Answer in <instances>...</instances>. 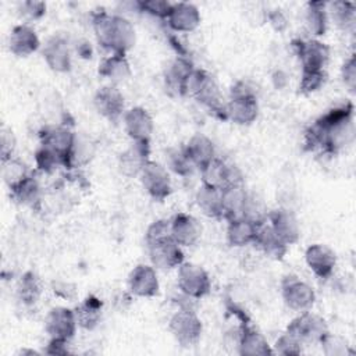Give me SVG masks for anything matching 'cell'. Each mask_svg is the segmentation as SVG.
Segmentation results:
<instances>
[{"label":"cell","instance_id":"ab89813d","mask_svg":"<svg viewBox=\"0 0 356 356\" xmlns=\"http://www.w3.org/2000/svg\"><path fill=\"white\" fill-rule=\"evenodd\" d=\"M303 346L305 345L286 330L275 339L274 345H271L273 353L282 356H298L303 352Z\"/></svg>","mask_w":356,"mask_h":356},{"label":"cell","instance_id":"bcb514c9","mask_svg":"<svg viewBox=\"0 0 356 356\" xmlns=\"http://www.w3.org/2000/svg\"><path fill=\"white\" fill-rule=\"evenodd\" d=\"M170 220H165V218H160V220H156L153 221L147 229H146V234H145V242H152V241H156V239H160V238H164V236H170Z\"/></svg>","mask_w":356,"mask_h":356},{"label":"cell","instance_id":"ffe728a7","mask_svg":"<svg viewBox=\"0 0 356 356\" xmlns=\"http://www.w3.org/2000/svg\"><path fill=\"white\" fill-rule=\"evenodd\" d=\"M236 346L239 355L249 356H267L274 355L273 348L266 339V337L249 321L243 320L242 325L238 331Z\"/></svg>","mask_w":356,"mask_h":356},{"label":"cell","instance_id":"ba28073f","mask_svg":"<svg viewBox=\"0 0 356 356\" xmlns=\"http://www.w3.org/2000/svg\"><path fill=\"white\" fill-rule=\"evenodd\" d=\"M76 134L67 125H49L39 134L40 146L58 156L71 168V154Z\"/></svg>","mask_w":356,"mask_h":356},{"label":"cell","instance_id":"484cf974","mask_svg":"<svg viewBox=\"0 0 356 356\" xmlns=\"http://www.w3.org/2000/svg\"><path fill=\"white\" fill-rule=\"evenodd\" d=\"M263 224V222H261ZM260 224L246 217H236L228 220L227 242L232 248H245L253 245Z\"/></svg>","mask_w":356,"mask_h":356},{"label":"cell","instance_id":"d6986e66","mask_svg":"<svg viewBox=\"0 0 356 356\" xmlns=\"http://www.w3.org/2000/svg\"><path fill=\"white\" fill-rule=\"evenodd\" d=\"M164 22L174 32L189 33L200 25L202 15L199 8L193 3L178 1L171 4V8Z\"/></svg>","mask_w":356,"mask_h":356},{"label":"cell","instance_id":"ac0fdd59","mask_svg":"<svg viewBox=\"0 0 356 356\" xmlns=\"http://www.w3.org/2000/svg\"><path fill=\"white\" fill-rule=\"evenodd\" d=\"M42 56L46 65L58 74H65L72 67V56L68 40L61 35L47 39L42 47Z\"/></svg>","mask_w":356,"mask_h":356},{"label":"cell","instance_id":"8fae6325","mask_svg":"<svg viewBox=\"0 0 356 356\" xmlns=\"http://www.w3.org/2000/svg\"><path fill=\"white\" fill-rule=\"evenodd\" d=\"M150 264L157 270L178 268L185 261V253L171 235L146 243Z\"/></svg>","mask_w":356,"mask_h":356},{"label":"cell","instance_id":"7dc6e473","mask_svg":"<svg viewBox=\"0 0 356 356\" xmlns=\"http://www.w3.org/2000/svg\"><path fill=\"white\" fill-rule=\"evenodd\" d=\"M341 76H342L345 86L349 89V92L355 93V88H356V57H355V54H352L342 64Z\"/></svg>","mask_w":356,"mask_h":356},{"label":"cell","instance_id":"3957f363","mask_svg":"<svg viewBox=\"0 0 356 356\" xmlns=\"http://www.w3.org/2000/svg\"><path fill=\"white\" fill-rule=\"evenodd\" d=\"M182 96H191L204 106L214 117L227 120L225 103L217 81L203 68H193L186 76L182 88Z\"/></svg>","mask_w":356,"mask_h":356},{"label":"cell","instance_id":"e575fe53","mask_svg":"<svg viewBox=\"0 0 356 356\" xmlns=\"http://www.w3.org/2000/svg\"><path fill=\"white\" fill-rule=\"evenodd\" d=\"M195 68V65L192 64V61L179 54L177 56L167 67L165 72H164V81H165V86L172 90L177 95L182 96V88H184V82L186 79V76L191 74V71Z\"/></svg>","mask_w":356,"mask_h":356},{"label":"cell","instance_id":"4dcf8cb0","mask_svg":"<svg viewBox=\"0 0 356 356\" xmlns=\"http://www.w3.org/2000/svg\"><path fill=\"white\" fill-rule=\"evenodd\" d=\"M74 312H75L78 327L86 331H92L102 321L103 303L95 295H88L81 303L75 306Z\"/></svg>","mask_w":356,"mask_h":356},{"label":"cell","instance_id":"d6a6232c","mask_svg":"<svg viewBox=\"0 0 356 356\" xmlns=\"http://www.w3.org/2000/svg\"><path fill=\"white\" fill-rule=\"evenodd\" d=\"M99 74L107 78L111 85L127 81L131 76V65L127 56L110 53L100 61Z\"/></svg>","mask_w":356,"mask_h":356},{"label":"cell","instance_id":"7bdbcfd3","mask_svg":"<svg viewBox=\"0 0 356 356\" xmlns=\"http://www.w3.org/2000/svg\"><path fill=\"white\" fill-rule=\"evenodd\" d=\"M318 345H321V349L327 356H345L352 353L346 341L331 332H328Z\"/></svg>","mask_w":356,"mask_h":356},{"label":"cell","instance_id":"f907efd6","mask_svg":"<svg viewBox=\"0 0 356 356\" xmlns=\"http://www.w3.org/2000/svg\"><path fill=\"white\" fill-rule=\"evenodd\" d=\"M26 353H29V355H38L39 352H36V350H33V349H21V350H18V355H26Z\"/></svg>","mask_w":356,"mask_h":356},{"label":"cell","instance_id":"d590c367","mask_svg":"<svg viewBox=\"0 0 356 356\" xmlns=\"http://www.w3.org/2000/svg\"><path fill=\"white\" fill-rule=\"evenodd\" d=\"M43 286L40 278L33 271H26L21 275L17 284L18 300L25 306L35 305L42 295Z\"/></svg>","mask_w":356,"mask_h":356},{"label":"cell","instance_id":"60d3db41","mask_svg":"<svg viewBox=\"0 0 356 356\" xmlns=\"http://www.w3.org/2000/svg\"><path fill=\"white\" fill-rule=\"evenodd\" d=\"M328 6H331V10L328 11L332 13V17L338 26L348 29L355 25L356 11H355V4L352 1H335Z\"/></svg>","mask_w":356,"mask_h":356},{"label":"cell","instance_id":"9c48e42d","mask_svg":"<svg viewBox=\"0 0 356 356\" xmlns=\"http://www.w3.org/2000/svg\"><path fill=\"white\" fill-rule=\"evenodd\" d=\"M286 331L293 334L303 345H318L330 332V328L327 321L321 316L309 310L299 313L288 324Z\"/></svg>","mask_w":356,"mask_h":356},{"label":"cell","instance_id":"603a6c76","mask_svg":"<svg viewBox=\"0 0 356 356\" xmlns=\"http://www.w3.org/2000/svg\"><path fill=\"white\" fill-rule=\"evenodd\" d=\"M266 222L288 246L296 243L300 238V225L298 218L288 209L278 207L273 211H268Z\"/></svg>","mask_w":356,"mask_h":356},{"label":"cell","instance_id":"4fadbf2b","mask_svg":"<svg viewBox=\"0 0 356 356\" xmlns=\"http://www.w3.org/2000/svg\"><path fill=\"white\" fill-rule=\"evenodd\" d=\"M292 47L300 61L302 70H325L330 61V47L316 39H295Z\"/></svg>","mask_w":356,"mask_h":356},{"label":"cell","instance_id":"f35d334b","mask_svg":"<svg viewBox=\"0 0 356 356\" xmlns=\"http://www.w3.org/2000/svg\"><path fill=\"white\" fill-rule=\"evenodd\" d=\"M325 70H302L299 81V92L303 95H310L320 90L327 82Z\"/></svg>","mask_w":356,"mask_h":356},{"label":"cell","instance_id":"5b68a950","mask_svg":"<svg viewBox=\"0 0 356 356\" xmlns=\"http://www.w3.org/2000/svg\"><path fill=\"white\" fill-rule=\"evenodd\" d=\"M172 338L184 348L196 345L203 332V323L197 313L189 306L179 307L168 321Z\"/></svg>","mask_w":356,"mask_h":356},{"label":"cell","instance_id":"836d02e7","mask_svg":"<svg viewBox=\"0 0 356 356\" xmlns=\"http://www.w3.org/2000/svg\"><path fill=\"white\" fill-rule=\"evenodd\" d=\"M305 26L316 39L325 35L328 28V3L309 1L305 10Z\"/></svg>","mask_w":356,"mask_h":356},{"label":"cell","instance_id":"681fc988","mask_svg":"<svg viewBox=\"0 0 356 356\" xmlns=\"http://www.w3.org/2000/svg\"><path fill=\"white\" fill-rule=\"evenodd\" d=\"M267 19H268V22L271 24V26H273L275 31H278V32L285 31V28L288 26V19H286V17L284 15V13L280 11V10H273V11H270V13L267 14Z\"/></svg>","mask_w":356,"mask_h":356},{"label":"cell","instance_id":"6da1fadb","mask_svg":"<svg viewBox=\"0 0 356 356\" xmlns=\"http://www.w3.org/2000/svg\"><path fill=\"white\" fill-rule=\"evenodd\" d=\"M353 106L345 103L328 110L318 117L305 132V146L309 150H320L337 154L355 140Z\"/></svg>","mask_w":356,"mask_h":356},{"label":"cell","instance_id":"277c9868","mask_svg":"<svg viewBox=\"0 0 356 356\" xmlns=\"http://www.w3.org/2000/svg\"><path fill=\"white\" fill-rule=\"evenodd\" d=\"M227 120L236 125H250L259 117V102L254 89L246 81H236L225 103Z\"/></svg>","mask_w":356,"mask_h":356},{"label":"cell","instance_id":"7a4b0ae2","mask_svg":"<svg viewBox=\"0 0 356 356\" xmlns=\"http://www.w3.org/2000/svg\"><path fill=\"white\" fill-rule=\"evenodd\" d=\"M90 19L97 43L110 53L127 56L135 46V26L125 15L97 10L92 13Z\"/></svg>","mask_w":356,"mask_h":356},{"label":"cell","instance_id":"30bf717a","mask_svg":"<svg viewBox=\"0 0 356 356\" xmlns=\"http://www.w3.org/2000/svg\"><path fill=\"white\" fill-rule=\"evenodd\" d=\"M139 179L145 192L156 202L165 200L172 192V182L167 167L163 164L149 160L142 171Z\"/></svg>","mask_w":356,"mask_h":356},{"label":"cell","instance_id":"e0dca14e","mask_svg":"<svg viewBox=\"0 0 356 356\" xmlns=\"http://www.w3.org/2000/svg\"><path fill=\"white\" fill-rule=\"evenodd\" d=\"M122 124L131 140L150 142L154 131V121L145 107L135 106L125 110L122 115Z\"/></svg>","mask_w":356,"mask_h":356},{"label":"cell","instance_id":"1f68e13d","mask_svg":"<svg viewBox=\"0 0 356 356\" xmlns=\"http://www.w3.org/2000/svg\"><path fill=\"white\" fill-rule=\"evenodd\" d=\"M196 206L210 218H222V192L220 188L202 184L195 193Z\"/></svg>","mask_w":356,"mask_h":356},{"label":"cell","instance_id":"74e56055","mask_svg":"<svg viewBox=\"0 0 356 356\" xmlns=\"http://www.w3.org/2000/svg\"><path fill=\"white\" fill-rule=\"evenodd\" d=\"M167 167L179 177H188L196 168L186 156L184 146L179 149H170L167 153Z\"/></svg>","mask_w":356,"mask_h":356},{"label":"cell","instance_id":"d4e9b609","mask_svg":"<svg viewBox=\"0 0 356 356\" xmlns=\"http://www.w3.org/2000/svg\"><path fill=\"white\" fill-rule=\"evenodd\" d=\"M150 160V142H134L120 154L118 167L127 177H139L145 164Z\"/></svg>","mask_w":356,"mask_h":356},{"label":"cell","instance_id":"8992f818","mask_svg":"<svg viewBox=\"0 0 356 356\" xmlns=\"http://www.w3.org/2000/svg\"><path fill=\"white\" fill-rule=\"evenodd\" d=\"M177 285L185 298L197 300L209 295L211 289V280L209 273L200 264L184 261L177 268Z\"/></svg>","mask_w":356,"mask_h":356},{"label":"cell","instance_id":"cb8c5ba5","mask_svg":"<svg viewBox=\"0 0 356 356\" xmlns=\"http://www.w3.org/2000/svg\"><path fill=\"white\" fill-rule=\"evenodd\" d=\"M40 39L36 31L26 22L15 25L8 35V49L17 57H28L38 51Z\"/></svg>","mask_w":356,"mask_h":356},{"label":"cell","instance_id":"ee69618b","mask_svg":"<svg viewBox=\"0 0 356 356\" xmlns=\"http://www.w3.org/2000/svg\"><path fill=\"white\" fill-rule=\"evenodd\" d=\"M46 3L36 0H26L18 4V14L28 22H33L40 19L46 14Z\"/></svg>","mask_w":356,"mask_h":356},{"label":"cell","instance_id":"c3c4849f","mask_svg":"<svg viewBox=\"0 0 356 356\" xmlns=\"http://www.w3.org/2000/svg\"><path fill=\"white\" fill-rule=\"evenodd\" d=\"M70 342L71 341H64V339H54V338H49V342L44 348V353L47 355H68L71 353L70 350Z\"/></svg>","mask_w":356,"mask_h":356},{"label":"cell","instance_id":"9a60e30c","mask_svg":"<svg viewBox=\"0 0 356 356\" xmlns=\"http://www.w3.org/2000/svg\"><path fill=\"white\" fill-rule=\"evenodd\" d=\"M128 291L136 298H154L160 292V281L157 268L152 264L140 263L128 274Z\"/></svg>","mask_w":356,"mask_h":356},{"label":"cell","instance_id":"83f0119b","mask_svg":"<svg viewBox=\"0 0 356 356\" xmlns=\"http://www.w3.org/2000/svg\"><path fill=\"white\" fill-rule=\"evenodd\" d=\"M222 192V218L227 221L231 218L242 217L249 193L245 189L243 184H235V185H228L221 189Z\"/></svg>","mask_w":356,"mask_h":356},{"label":"cell","instance_id":"7402d4cb","mask_svg":"<svg viewBox=\"0 0 356 356\" xmlns=\"http://www.w3.org/2000/svg\"><path fill=\"white\" fill-rule=\"evenodd\" d=\"M202 225L188 213H177L170 220L171 238L182 248L195 246L202 238Z\"/></svg>","mask_w":356,"mask_h":356},{"label":"cell","instance_id":"7c38bea8","mask_svg":"<svg viewBox=\"0 0 356 356\" xmlns=\"http://www.w3.org/2000/svg\"><path fill=\"white\" fill-rule=\"evenodd\" d=\"M202 184L210 185L214 188H225L228 185L243 184L242 172L234 164L227 163L221 157L216 156L207 164L199 168Z\"/></svg>","mask_w":356,"mask_h":356},{"label":"cell","instance_id":"f546056e","mask_svg":"<svg viewBox=\"0 0 356 356\" xmlns=\"http://www.w3.org/2000/svg\"><path fill=\"white\" fill-rule=\"evenodd\" d=\"M8 191L11 199L21 206L36 209L42 202V186L32 174L25 177L21 182Z\"/></svg>","mask_w":356,"mask_h":356},{"label":"cell","instance_id":"52a82bcc","mask_svg":"<svg viewBox=\"0 0 356 356\" xmlns=\"http://www.w3.org/2000/svg\"><path fill=\"white\" fill-rule=\"evenodd\" d=\"M281 298L288 309L298 313L312 310L316 303L313 286L292 274L285 275L281 281Z\"/></svg>","mask_w":356,"mask_h":356},{"label":"cell","instance_id":"5bb4252c","mask_svg":"<svg viewBox=\"0 0 356 356\" xmlns=\"http://www.w3.org/2000/svg\"><path fill=\"white\" fill-rule=\"evenodd\" d=\"M78 323L74 309L65 306L51 307L44 318V331L49 338L71 341L76 334Z\"/></svg>","mask_w":356,"mask_h":356},{"label":"cell","instance_id":"8d00e7d4","mask_svg":"<svg viewBox=\"0 0 356 356\" xmlns=\"http://www.w3.org/2000/svg\"><path fill=\"white\" fill-rule=\"evenodd\" d=\"M31 172L26 168L25 163H22L21 160H18L15 157L1 161V177L8 189L15 186L18 182H21Z\"/></svg>","mask_w":356,"mask_h":356},{"label":"cell","instance_id":"4316f807","mask_svg":"<svg viewBox=\"0 0 356 356\" xmlns=\"http://www.w3.org/2000/svg\"><path fill=\"white\" fill-rule=\"evenodd\" d=\"M184 150L196 168L203 167L217 156L213 140L203 134L192 135L184 145Z\"/></svg>","mask_w":356,"mask_h":356},{"label":"cell","instance_id":"f1b7e54d","mask_svg":"<svg viewBox=\"0 0 356 356\" xmlns=\"http://www.w3.org/2000/svg\"><path fill=\"white\" fill-rule=\"evenodd\" d=\"M257 246L268 259L273 260H281L288 252V245L271 229V227L264 221L260 224L256 241L253 243Z\"/></svg>","mask_w":356,"mask_h":356},{"label":"cell","instance_id":"f6af8a7d","mask_svg":"<svg viewBox=\"0 0 356 356\" xmlns=\"http://www.w3.org/2000/svg\"><path fill=\"white\" fill-rule=\"evenodd\" d=\"M15 136L13 131L7 127H3L0 131V159L7 160L14 157V150H15Z\"/></svg>","mask_w":356,"mask_h":356},{"label":"cell","instance_id":"2e32d148","mask_svg":"<svg viewBox=\"0 0 356 356\" xmlns=\"http://www.w3.org/2000/svg\"><path fill=\"white\" fill-rule=\"evenodd\" d=\"M96 111L111 122L122 120L125 113V99L115 85H104L99 88L93 97Z\"/></svg>","mask_w":356,"mask_h":356},{"label":"cell","instance_id":"b9f144b4","mask_svg":"<svg viewBox=\"0 0 356 356\" xmlns=\"http://www.w3.org/2000/svg\"><path fill=\"white\" fill-rule=\"evenodd\" d=\"M138 11L152 15L159 19H165L168 15V11L171 8L170 1L167 0H138Z\"/></svg>","mask_w":356,"mask_h":356},{"label":"cell","instance_id":"44dd1931","mask_svg":"<svg viewBox=\"0 0 356 356\" xmlns=\"http://www.w3.org/2000/svg\"><path fill=\"white\" fill-rule=\"evenodd\" d=\"M305 261L309 270L320 280H327L334 274L337 256L332 249L323 243H313L305 250Z\"/></svg>","mask_w":356,"mask_h":356}]
</instances>
